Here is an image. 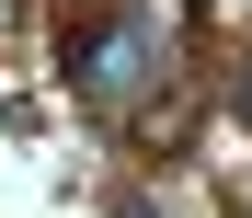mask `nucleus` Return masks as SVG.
Listing matches in <instances>:
<instances>
[{"instance_id": "f257e3e1", "label": "nucleus", "mask_w": 252, "mask_h": 218, "mask_svg": "<svg viewBox=\"0 0 252 218\" xmlns=\"http://www.w3.org/2000/svg\"><path fill=\"white\" fill-rule=\"evenodd\" d=\"M138 58H149V35L126 23V35H103V46H92V69H80V80H92V92H138Z\"/></svg>"}, {"instance_id": "f03ea898", "label": "nucleus", "mask_w": 252, "mask_h": 218, "mask_svg": "<svg viewBox=\"0 0 252 218\" xmlns=\"http://www.w3.org/2000/svg\"><path fill=\"white\" fill-rule=\"evenodd\" d=\"M241 115H252V80H241Z\"/></svg>"}]
</instances>
